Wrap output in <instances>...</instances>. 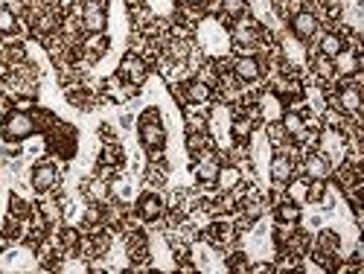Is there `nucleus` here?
Listing matches in <instances>:
<instances>
[{
	"label": "nucleus",
	"instance_id": "1",
	"mask_svg": "<svg viewBox=\"0 0 364 274\" xmlns=\"http://www.w3.org/2000/svg\"><path fill=\"white\" fill-rule=\"evenodd\" d=\"M47 140V152H50V158H55L58 164H68L76 158V152H79V129L73 123H65V120H58V123L41 135Z\"/></svg>",
	"mask_w": 364,
	"mask_h": 274
},
{
	"label": "nucleus",
	"instance_id": "2",
	"mask_svg": "<svg viewBox=\"0 0 364 274\" xmlns=\"http://www.w3.org/2000/svg\"><path fill=\"white\" fill-rule=\"evenodd\" d=\"M62 172H65V164H58L55 158L36 161L33 167H29V190H33L38 199L62 190Z\"/></svg>",
	"mask_w": 364,
	"mask_h": 274
},
{
	"label": "nucleus",
	"instance_id": "3",
	"mask_svg": "<svg viewBox=\"0 0 364 274\" xmlns=\"http://www.w3.org/2000/svg\"><path fill=\"white\" fill-rule=\"evenodd\" d=\"M36 135V123H33V114L29 111H18V108H9L0 117V140H29Z\"/></svg>",
	"mask_w": 364,
	"mask_h": 274
},
{
	"label": "nucleus",
	"instance_id": "4",
	"mask_svg": "<svg viewBox=\"0 0 364 274\" xmlns=\"http://www.w3.org/2000/svg\"><path fill=\"white\" fill-rule=\"evenodd\" d=\"M134 213L143 225H161L166 216V199L158 193V187H146L134 201Z\"/></svg>",
	"mask_w": 364,
	"mask_h": 274
},
{
	"label": "nucleus",
	"instance_id": "5",
	"mask_svg": "<svg viewBox=\"0 0 364 274\" xmlns=\"http://www.w3.org/2000/svg\"><path fill=\"white\" fill-rule=\"evenodd\" d=\"M321 21H318V15L315 12H309L306 6L303 9H297L294 15H289V21H286V33H291L297 41H303V44H312L318 36H321Z\"/></svg>",
	"mask_w": 364,
	"mask_h": 274
},
{
	"label": "nucleus",
	"instance_id": "6",
	"mask_svg": "<svg viewBox=\"0 0 364 274\" xmlns=\"http://www.w3.org/2000/svg\"><path fill=\"white\" fill-rule=\"evenodd\" d=\"M117 76L123 79V82H132V85L143 88V85L149 82V76H151V68L146 65L143 56L126 50L123 56H119V62H117Z\"/></svg>",
	"mask_w": 364,
	"mask_h": 274
},
{
	"label": "nucleus",
	"instance_id": "7",
	"mask_svg": "<svg viewBox=\"0 0 364 274\" xmlns=\"http://www.w3.org/2000/svg\"><path fill=\"white\" fill-rule=\"evenodd\" d=\"M230 73H233L242 85H259L262 76H265V65H262L259 56H233Z\"/></svg>",
	"mask_w": 364,
	"mask_h": 274
},
{
	"label": "nucleus",
	"instance_id": "8",
	"mask_svg": "<svg viewBox=\"0 0 364 274\" xmlns=\"http://www.w3.org/2000/svg\"><path fill=\"white\" fill-rule=\"evenodd\" d=\"M297 175H303L306 181H329V175H332V164H329V158L323 155V152L312 149V152H306V155L300 158V164H297Z\"/></svg>",
	"mask_w": 364,
	"mask_h": 274
},
{
	"label": "nucleus",
	"instance_id": "9",
	"mask_svg": "<svg viewBox=\"0 0 364 274\" xmlns=\"http://www.w3.org/2000/svg\"><path fill=\"white\" fill-rule=\"evenodd\" d=\"M265 169H268V181H271L274 187H286L289 181L297 175V164L286 155V152H271Z\"/></svg>",
	"mask_w": 364,
	"mask_h": 274
},
{
	"label": "nucleus",
	"instance_id": "10",
	"mask_svg": "<svg viewBox=\"0 0 364 274\" xmlns=\"http://www.w3.org/2000/svg\"><path fill=\"white\" fill-rule=\"evenodd\" d=\"M219 167H222V152L207 149L204 155H198L193 161V178L198 181V184H210V181H216Z\"/></svg>",
	"mask_w": 364,
	"mask_h": 274
},
{
	"label": "nucleus",
	"instance_id": "11",
	"mask_svg": "<svg viewBox=\"0 0 364 274\" xmlns=\"http://www.w3.org/2000/svg\"><path fill=\"white\" fill-rule=\"evenodd\" d=\"M26 58H29V47H26V41H21L18 36L0 38V65L15 68V65L26 62Z\"/></svg>",
	"mask_w": 364,
	"mask_h": 274
},
{
	"label": "nucleus",
	"instance_id": "12",
	"mask_svg": "<svg viewBox=\"0 0 364 274\" xmlns=\"http://www.w3.org/2000/svg\"><path fill=\"white\" fill-rule=\"evenodd\" d=\"M140 149H166V129L164 123H137Z\"/></svg>",
	"mask_w": 364,
	"mask_h": 274
},
{
	"label": "nucleus",
	"instance_id": "13",
	"mask_svg": "<svg viewBox=\"0 0 364 274\" xmlns=\"http://www.w3.org/2000/svg\"><path fill=\"white\" fill-rule=\"evenodd\" d=\"M257 111L262 117V123H271V120H280L283 117L286 105H283V100L277 94H271V90L265 88V90H259V94H257Z\"/></svg>",
	"mask_w": 364,
	"mask_h": 274
},
{
	"label": "nucleus",
	"instance_id": "14",
	"mask_svg": "<svg viewBox=\"0 0 364 274\" xmlns=\"http://www.w3.org/2000/svg\"><path fill=\"white\" fill-rule=\"evenodd\" d=\"M332 65H336V76L338 79H350L353 73L361 70V53H355L353 47H344L336 58H332Z\"/></svg>",
	"mask_w": 364,
	"mask_h": 274
},
{
	"label": "nucleus",
	"instance_id": "15",
	"mask_svg": "<svg viewBox=\"0 0 364 274\" xmlns=\"http://www.w3.org/2000/svg\"><path fill=\"white\" fill-rule=\"evenodd\" d=\"M251 12V0H222V6H219V15H216V21L228 29L233 21H239V18H245Z\"/></svg>",
	"mask_w": 364,
	"mask_h": 274
},
{
	"label": "nucleus",
	"instance_id": "16",
	"mask_svg": "<svg viewBox=\"0 0 364 274\" xmlns=\"http://www.w3.org/2000/svg\"><path fill=\"white\" fill-rule=\"evenodd\" d=\"M315 41H318L315 53H321V56H326V58H336V56H338V53L347 47L338 29H321V36H318Z\"/></svg>",
	"mask_w": 364,
	"mask_h": 274
},
{
	"label": "nucleus",
	"instance_id": "17",
	"mask_svg": "<svg viewBox=\"0 0 364 274\" xmlns=\"http://www.w3.org/2000/svg\"><path fill=\"white\" fill-rule=\"evenodd\" d=\"M184 90H187V102L190 105H210L213 102V88L210 85H204V82H198L196 76H190V79H184Z\"/></svg>",
	"mask_w": 364,
	"mask_h": 274
},
{
	"label": "nucleus",
	"instance_id": "18",
	"mask_svg": "<svg viewBox=\"0 0 364 274\" xmlns=\"http://www.w3.org/2000/svg\"><path fill=\"white\" fill-rule=\"evenodd\" d=\"M242 178H245L242 167H236V164H230V161H222L219 175H216V190H219V193H230Z\"/></svg>",
	"mask_w": 364,
	"mask_h": 274
},
{
	"label": "nucleus",
	"instance_id": "19",
	"mask_svg": "<svg viewBox=\"0 0 364 274\" xmlns=\"http://www.w3.org/2000/svg\"><path fill=\"white\" fill-rule=\"evenodd\" d=\"M262 137L268 140V146L274 152H283L289 143H291V135L283 129L280 120H271V123H262Z\"/></svg>",
	"mask_w": 364,
	"mask_h": 274
},
{
	"label": "nucleus",
	"instance_id": "20",
	"mask_svg": "<svg viewBox=\"0 0 364 274\" xmlns=\"http://www.w3.org/2000/svg\"><path fill=\"white\" fill-rule=\"evenodd\" d=\"M21 33H26L23 18L15 15V12L4 4V6H0V38H9V36H18V38H21Z\"/></svg>",
	"mask_w": 364,
	"mask_h": 274
},
{
	"label": "nucleus",
	"instance_id": "21",
	"mask_svg": "<svg viewBox=\"0 0 364 274\" xmlns=\"http://www.w3.org/2000/svg\"><path fill=\"white\" fill-rule=\"evenodd\" d=\"M33 210H36V204L29 201L21 190H12V193H9V201H6V213H9V216H15V219H29V216H33Z\"/></svg>",
	"mask_w": 364,
	"mask_h": 274
},
{
	"label": "nucleus",
	"instance_id": "22",
	"mask_svg": "<svg viewBox=\"0 0 364 274\" xmlns=\"http://www.w3.org/2000/svg\"><path fill=\"white\" fill-rule=\"evenodd\" d=\"M82 33L85 36H90V33H108V12L85 9L82 12Z\"/></svg>",
	"mask_w": 364,
	"mask_h": 274
},
{
	"label": "nucleus",
	"instance_id": "23",
	"mask_svg": "<svg viewBox=\"0 0 364 274\" xmlns=\"http://www.w3.org/2000/svg\"><path fill=\"white\" fill-rule=\"evenodd\" d=\"M271 210H274V219H277V222H294V225L303 222L300 204H294V201H289V199H280L277 204H271Z\"/></svg>",
	"mask_w": 364,
	"mask_h": 274
},
{
	"label": "nucleus",
	"instance_id": "24",
	"mask_svg": "<svg viewBox=\"0 0 364 274\" xmlns=\"http://www.w3.org/2000/svg\"><path fill=\"white\" fill-rule=\"evenodd\" d=\"M33 123H36V135H47L55 123H58V117H55V111L53 108H44V105H36L33 111Z\"/></svg>",
	"mask_w": 364,
	"mask_h": 274
},
{
	"label": "nucleus",
	"instance_id": "25",
	"mask_svg": "<svg viewBox=\"0 0 364 274\" xmlns=\"http://www.w3.org/2000/svg\"><path fill=\"white\" fill-rule=\"evenodd\" d=\"M280 123H283V129L294 137V135H300V132H303V114H300V111H289V108H286V111H283V117H280Z\"/></svg>",
	"mask_w": 364,
	"mask_h": 274
},
{
	"label": "nucleus",
	"instance_id": "26",
	"mask_svg": "<svg viewBox=\"0 0 364 274\" xmlns=\"http://www.w3.org/2000/svg\"><path fill=\"white\" fill-rule=\"evenodd\" d=\"M137 123H164L161 105H146V108L137 114Z\"/></svg>",
	"mask_w": 364,
	"mask_h": 274
},
{
	"label": "nucleus",
	"instance_id": "27",
	"mask_svg": "<svg viewBox=\"0 0 364 274\" xmlns=\"http://www.w3.org/2000/svg\"><path fill=\"white\" fill-rule=\"evenodd\" d=\"M248 271L251 274H271V271H274V260H271V257H265V260H251V265H248Z\"/></svg>",
	"mask_w": 364,
	"mask_h": 274
},
{
	"label": "nucleus",
	"instance_id": "28",
	"mask_svg": "<svg viewBox=\"0 0 364 274\" xmlns=\"http://www.w3.org/2000/svg\"><path fill=\"white\" fill-rule=\"evenodd\" d=\"M134 123H137L134 114H123V117H119V126H123V129H132Z\"/></svg>",
	"mask_w": 364,
	"mask_h": 274
},
{
	"label": "nucleus",
	"instance_id": "29",
	"mask_svg": "<svg viewBox=\"0 0 364 274\" xmlns=\"http://www.w3.org/2000/svg\"><path fill=\"white\" fill-rule=\"evenodd\" d=\"M181 4H190V6H198V9H204V4H207V0H181Z\"/></svg>",
	"mask_w": 364,
	"mask_h": 274
}]
</instances>
